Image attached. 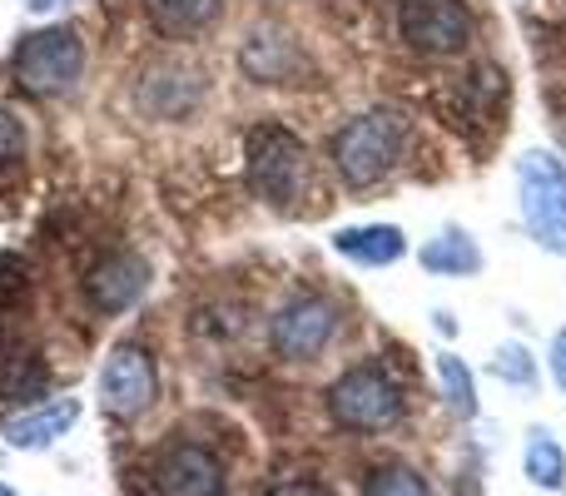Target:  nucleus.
Here are the masks:
<instances>
[{"label": "nucleus", "mask_w": 566, "mask_h": 496, "mask_svg": "<svg viewBox=\"0 0 566 496\" xmlns=\"http://www.w3.org/2000/svg\"><path fill=\"white\" fill-rule=\"evenodd\" d=\"M402 145H408V129H402L398 115L388 109H373V115H358L328 139V159L343 175L348 189H373L398 169Z\"/></svg>", "instance_id": "obj_1"}, {"label": "nucleus", "mask_w": 566, "mask_h": 496, "mask_svg": "<svg viewBox=\"0 0 566 496\" xmlns=\"http://www.w3.org/2000/svg\"><path fill=\"white\" fill-rule=\"evenodd\" d=\"M85 75V40L70 25H45L30 30L15 50H10V80L35 99L70 95Z\"/></svg>", "instance_id": "obj_2"}, {"label": "nucleus", "mask_w": 566, "mask_h": 496, "mask_svg": "<svg viewBox=\"0 0 566 496\" xmlns=\"http://www.w3.org/2000/svg\"><path fill=\"white\" fill-rule=\"evenodd\" d=\"M517 204L532 244L566 258V159L552 149H527L517 159Z\"/></svg>", "instance_id": "obj_3"}, {"label": "nucleus", "mask_w": 566, "mask_h": 496, "mask_svg": "<svg viewBox=\"0 0 566 496\" xmlns=\"http://www.w3.org/2000/svg\"><path fill=\"white\" fill-rule=\"evenodd\" d=\"M328 418L348 432H388L402 418V388L388 368L358 362L328 388Z\"/></svg>", "instance_id": "obj_4"}, {"label": "nucleus", "mask_w": 566, "mask_h": 496, "mask_svg": "<svg viewBox=\"0 0 566 496\" xmlns=\"http://www.w3.org/2000/svg\"><path fill=\"white\" fill-rule=\"evenodd\" d=\"M308 184V149L293 129L259 125L249 135V189L269 204H293Z\"/></svg>", "instance_id": "obj_5"}, {"label": "nucleus", "mask_w": 566, "mask_h": 496, "mask_svg": "<svg viewBox=\"0 0 566 496\" xmlns=\"http://www.w3.org/2000/svg\"><path fill=\"white\" fill-rule=\"evenodd\" d=\"M398 35L412 55L448 60L462 55L478 35V20L462 0H402L398 6Z\"/></svg>", "instance_id": "obj_6"}, {"label": "nucleus", "mask_w": 566, "mask_h": 496, "mask_svg": "<svg viewBox=\"0 0 566 496\" xmlns=\"http://www.w3.org/2000/svg\"><path fill=\"white\" fill-rule=\"evenodd\" d=\"M333 333H338V308L328 298H318V293L289 298L269 323V342L289 362H313L333 342Z\"/></svg>", "instance_id": "obj_7"}, {"label": "nucleus", "mask_w": 566, "mask_h": 496, "mask_svg": "<svg viewBox=\"0 0 566 496\" xmlns=\"http://www.w3.org/2000/svg\"><path fill=\"white\" fill-rule=\"evenodd\" d=\"M155 398H159L155 358L145 348H135V342H119L105 358V368H99V408L109 418H139V412L155 408Z\"/></svg>", "instance_id": "obj_8"}, {"label": "nucleus", "mask_w": 566, "mask_h": 496, "mask_svg": "<svg viewBox=\"0 0 566 496\" xmlns=\"http://www.w3.org/2000/svg\"><path fill=\"white\" fill-rule=\"evenodd\" d=\"M149 477H155L159 496H224L229 492L224 462L205 442H165L155 452Z\"/></svg>", "instance_id": "obj_9"}, {"label": "nucleus", "mask_w": 566, "mask_h": 496, "mask_svg": "<svg viewBox=\"0 0 566 496\" xmlns=\"http://www.w3.org/2000/svg\"><path fill=\"white\" fill-rule=\"evenodd\" d=\"M80 288H85V298H90V308L95 313H125V308H135V303L145 298L149 263L139 258V253H129V249L99 253V258L85 268Z\"/></svg>", "instance_id": "obj_10"}, {"label": "nucleus", "mask_w": 566, "mask_h": 496, "mask_svg": "<svg viewBox=\"0 0 566 496\" xmlns=\"http://www.w3.org/2000/svg\"><path fill=\"white\" fill-rule=\"evenodd\" d=\"M239 65H244V75L259 80V85H283V80H293L303 70V50L289 30L254 25L244 40V50H239Z\"/></svg>", "instance_id": "obj_11"}, {"label": "nucleus", "mask_w": 566, "mask_h": 496, "mask_svg": "<svg viewBox=\"0 0 566 496\" xmlns=\"http://www.w3.org/2000/svg\"><path fill=\"white\" fill-rule=\"evenodd\" d=\"M75 422H80V402L75 398H55V402H40V408L6 418L0 422V437H6L15 452H40V447H50V442L65 437Z\"/></svg>", "instance_id": "obj_12"}, {"label": "nucleus", "mask_w": 566, "mask_h": 496, "mask_svg": "<svg viewBox=\"0 0 566 496\" xmlns=\"http://www.w3.org/2000/svg\"><path fill=\"white\" fill-rule=\"evenodd\" d=\"M333 253H343L358 268H392L398 258H408V234L398 224H358L333 234Z\"/></svg>", "instance_id": "obj_13"}, {"label": "nucleus", "mask_w": 566, "mask_h": 496, "mask_svg": "<svg viewBox=\"0 0 566 496\" xmlns=\"http://www.w3.org/2000/svg\"><path fill=\"white\" fill-rule=\"evenodd\" d=\"M418 263L432 273V278H478V273L488 268L478 239L458 224H442L438 239H428V244L418 249Z\"/></svg>", "instance_id": "obj_14"}, {"label": "nucleus", "mask_w": 566, "mask_h": 496, "mask_svg": "<svg viewBox=\"0 0 566 496\" xmlns=\"http://www.w3.org/2000/svg\"><path fill=\"white\" fill-rule=\"evenodd\" d=\"M149 25L165 40H195L219 20L224 0H145Z\"/></svg>", "instance_id": "obj_15"}, {"label": "nucleus", "mask_w": 566, "mask_h": 496, "mask_svg": "<svg viewBox=\"0 0 566 496\" xmlns=\"http://www.w3.org/2000/svg\"><path fill=\"white\" fill-rule=\"evenodd\" d=\"M522 472H527L532 487L542 492H562L566 487V452L562 442L552 437L547 428H532L527 432V447H522Z\"/></svg>", "instance_id": "obj_16"}, {"label": "nucleus", "mask_w": 566, "mask_h": 496, "mask_svg": "<svg viewBox=\"0 0 566 496\" xmlns=\"http://www.w3.org/2000/svg\"><path fill=\"white\" fill-rule=\"evenodd\" d=\"M0 398L40 402L45 398V362H40L35 352H6V358H0Z\"/></svg>", "instance_id": "obj_17"}, {"label": "nucleus", "mask_w": 566, "mask_h": 496, "mask_svg": "<svg viewBox=\"0 0 566 496\" xmlns=\"http://www.w3.org/2000/svg\"><path fill=\"white\" fill-rule=\"evenodd\" d=\"M438 382H442V398H448V408L458 412V418H478L482 402H478V378H472V368L458 358V352H438Z\"/></svg>", "instance_id": "obj_18"}, {"label": "nucleus", "mask_w": 566, "mask_h": 496, "mask_svg": "<svg viewBox=\"0 0 566 496\" xmlns=\"http://www.w3.org/2000/svg\"><path fill=\"white\" fill-rule=\"evenodd\" d=\"M363 496H432V487H428V477H422V472L402 467V462H388V467L368 472Z\"/></svg>", "instance_id": "obj_19"}, {"label": "nucleus", "mask_w": 566, "mask_h": 496, "mask_svg": "<svg viewBox=\"0 0 566 496\" xmlns=\"http://www.w3.org/2000/svg\"><path fill=\"white\" fill-rule=\"evenodd\" d=\"M492 378L497 382H512V388H532L537 382V358H532L522 342H502L497 352H492Z\"/></svg>", "instance_id": "obj_20"}, {"label": "nucleus", "mask_w": 566, "mask_h": 496, "mask_svg": "<svg viewBox=\"0 0 566 496\" xmlns=\"http://www.w3.org/2000/svg\"><path fill=\"white\" fill-rule=\"evenodd\" d=\"M25 155V125H20L10 109H0V165Z\"/></svg>", "instance_id": "obj_21"}, {"label": "nucleus", "mask_w": 566, "mask_h": 496, "mask_svg": "<svg viewBox=\"0 0 566 496\" xmlns=\"http://www.w3.org/2000/svg\"><path fill=\"white\" fill-rule=\"evenodd\" d=\"M547 368H552V378H557V388H562V398H566V328L552 333V342H547Z\"/></svg>", "instance_id": "obj_22"}, {"label": "nucleus", "mask_w": 566, "mask_h": 496, "mask_svg": "<svg viewBox=\"0 0 566 496\" xmlns=\"http://www.w3.org/2000/svg\"><path fill=\"white\" fill-rule=\"evenodd\" d=\"M264 496H333L323 482H279V487H269Z\"/></svg>", "instance_id": "obj_23"}, {"label": "nucleus", "mask_w": 566, "mask_h": 496, "mask_svg": "<svg viewBox=\"0 0 566 496\" xmlns=\"http://www.w3.org/2000/svg\"><path fill=\"white\" fill-rule=\"evenodd\" d=\"M35 15H55V10H65V6H75V0H25Z\"/></svg>", "instance_id": "obj_24"}, {"label": "nucleus", "mask_w": 566, "mask_h": 496, "mask_svg": "<svg viewBox=\"0 0 566 496\" xmlns=\"http://www.w3.org/2000/svg\"><path fill=\"white\" fill-rule=\"evenodd\" d=\"M0 496H15V487H6V482H0Z\"/></svg>", "instance_id": "obj_25"}]
</instances>
